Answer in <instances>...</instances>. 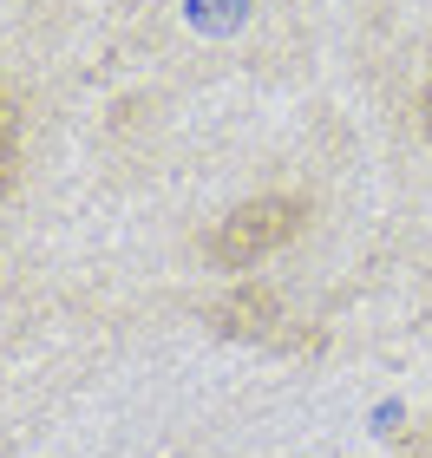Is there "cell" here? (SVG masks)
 <instances>
[{"mask_svg": "<svg viewBox=\"0 0 432 458\" xmlns=\"http://www.w3.org/2000/svg\"><path fill=\"white\" fill-rule=\"evenodd\" d=\"M13 177H20V112H13V98L0 92V197L13 191Z\"/></svg>", "mask_w": 432, "mask_h": 458, "instance_id": "cell-2", "label": "cell"}, {"mask_svg": "<svg viewBox=\"0 0 432 458\" xmlns=\"http://www.w3.org/2000/svg\"><path fill=\"white\" fill-rule=\"evenodd\" d=\"M426 131H432V72H426Z\"/></svg>", "mask_w": 432, "mask_h": 458, "instance_id": "cell-3", "label": "cell"}, {"mask_svg": "<svg viewBox=\"0 0 432 458\" xmlns=\"http://www.w3.org/2000/svg\"><path fill=\"white\" fill-rule=\"evenodd\" d=\"M301 223H308L301 197H256V203H242V210L223 216V229L210 236V256H216V268H250V262L269 256V249H282Z\"/></svg>", "mask_w": 432, "mask_h": 458, "instance_id": "cell-1", "label": "cell"}]
</instances>
